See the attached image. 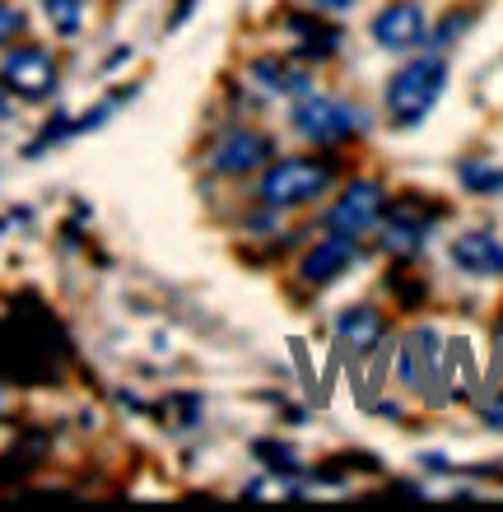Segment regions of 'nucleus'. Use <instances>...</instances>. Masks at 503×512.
Here are the masks:
<instances>
[{
  "label": "nucleus",
  "mask_w": 503,
  "mask_h": 512,
  "mask_svg": "<svg viewBox=\"0 0 503 512\" xmlns=\"http://www.w3.org/2000/svg\"><path fill=\"white\" fill-rule=\"evenodd\" d=\"M66 336L47 312H10L0 322V378L10 382H56L66 364Z\"/></svg>",
  "instance_id": "f257e3e1"
},
{
  "label": "nucleus",
  "mask_w": 503,
  "mask_h": 512,
  "mask_svg": "<svg viewBox=\"0 0 503 512\" xmlns=\"http://www.w3.org/2000/svg\"><path fill=\"white\" fill-rule=\"evenodd\" d=\"M443 89H448V61L438 52L406 61V66L387 80V117H392L396 131L420 126L424 117L434 112L438 98H443Z\"/></svg>",
  "instance_id": "f03ea898"
},
{
  "label": "nucleus",
  "mask_w": 503,
  "mask_h": 512,
  "mask_svg": "<svg viewBox=\"0 0 503 512\" xmlns=\"http://www.w3.org/2000/svg\"><path fill=\"white\" fill-rule=\"evenodd\" d=\"M331 182H336V163L299 154V159H275L261 173L257 196L266 210H299V205L322 201L331 191Z\"/></svg>",
  "instance_id": "7ed1b4c3"
},
{
  "label": "nucleus",
  "mask_w": 503,
  "mask_h": 512,
  "mask_svg": "<svg viewBox=\"0 0 503 512\" xmlns=\"http://www.w3.org/2000/svg\"><path fill=\"white\" fill-rule=\"evenodd\" d=\"M368 126V117L340 103V98H327V94H303L294 103V131L313 145H345L350 135H359Z\"/></svg>",
  "instance_id": "20e7f679"
},
{
  "label": "nucleus",
  "mask_w": 503,
  "mask_h": 512,
  "mask_svg": "<svg viewBox=\"0 0 503 512\" xmlns=\"http://www.w3.org/2000/svg\"><path fill=\"white\" fill-rule=\"evenodd\" d=\"M387 191L378 187V182H368V177H359V182H350V187L340 191V201L327 210V224L331 233H350V238H364L368 229H378L382 219H387Z\"/></svg>",
  "instance_id": "39448f33"
},
{
  "label": "nucleus",
  "mask_w": 503,
  "mask_h": 512,
  "mask_svg": "<svg viewBox=\"0 0 503 512\" xmlns=\"http://www.w3.org/2000/svg\"><path fill=\"white\" fill-rule=\"evenodd\" d=\"M0 84L10 89L14 98H24V103H47L56 94V61L47 47H14L5 56V66H0Z\"/></svg>",
  "instance_id": "423d86ee"
},
{
  "label": "nucleus",
  "mask_w": 503,
  "mask_h": 512,
  "mask_svg": "<svg viewBox=\"0 0 503 512\" xmlns=\"http://www.w3.org/2000/svg\"><path fill=\"white\" fill-rule=\"evenodd\" d=\"M275 154V140L266 131H257V126H233V131L219 135V145L210 149V168H215L219 177H243L252 173V168H261V163H271Z\"/></svg>",
  "instance_id": "0eeeda50"
},
{
  "label": "nucleus",
  "mask_w": 503,
  "mask_h": 512,
  "mask_svg": "<svg viewBox=\"0 0 503 512\" xmlns=\"http://www.w3.org/2000/svg\"><path fill=\"white\" fill-rule=\"evenodd\" d=\"M373 42L387 47V52H410V47H420L429 38V19L415 0H392L382 14H373V24H368Z\"/></svg>",
  "instance_id": "6e6552de"
},
{
  "label": "nucleus",
  "mask_w": 503,
  "mask_h": 512,
  "mask_svg": "<svg viewBox=\"0 0 503 512\" xmlns=\"http://www.w3.org/2000/svg\"><path fill=\"white\" fill-rule=\"evenodd\" d=\"M354 256H359V243H354L350 233H331V238H322V243H313L308 252H303L299 280L313 284V289H322V284L340 280V275L350 270Z\"/></svg>",
  "instance_id": "1a4fd4ad"
},
{
  "label": "nucleus",
  "mask_w": 503,
  "mask_h": 512,
  "mask_svg": "<svg viewBox=\"0 0 503 512\" xmlns=\"http://www.w3.org/2000/svg\"><path fill=\"white\" fill-rule=\"evenodd\" d=\"M448 256L462 275H476V280H499L503 275V243L494 233H462V238H452Z\"/></svg>",
  "instance_id": "9d476101"
},
{
  "label": "nucleus",
  "mask_w": 503,
  "mask_h": 512,
  "mask_svg": "<svg viewBox=\"0 0 503 512\" xmlns=\"http://www.w3.org/2000/svg\"><path fill=\"white\" fill-rule=\"evenodd\" d=\"M336 340L350 354H373L387 340V317L378 308H345L336 317Z\"/></svg>",
  "instance_id": "9b49d317"
},
{
  "label": "nucleus",
  "mask_w": 503,
  "mask_h": 512,
  "mask_svg": "<svg viewBox=\"0 0 503 512\" xmlns=\"http://www.w3.org/2000/svg\"><path fill=\"white\" fill-rule=\"evenodd\" d=\"M434 368H438V331L420 326V331H415V336H406V345H401L396 378H401V387H429Z\"/></svg>",
  "instance_id": "f8f14e48"
},
{
  "label": "nucleus",
  "mask_w": 503,
  "mask_h": 512,
  "mask_svg": "<svg viewBox=\"0 0 503 512\" xmlns=\"http://www.w3.org/2000/svg\"><path fill=\"white\" fill-rule=\"evenodd\" d=\"M289 33L299 38V47H294L299 61H331L340 47V28L327 24L322 14H289Z\"/></svg>",
  "instance_id": "ddd939ff"
},
{
  "label": "nucleus",
  "mask_w": 503,
  "mask_h": 512,
  "mask_svg": "<svg viewBox=\"0 0 503 512\" xmlns=\"http://www.w3.org/2000/svg\"><path fill=\"white\" fill-rule=\"evenodd\" d=\"M47 443H52V438H47V433H42V429L24 433V438H19V443H14L10 452L0 457V489L19 485V480H24V475L33 471V466H38L42 457H47Z\"/></svg>",
  "instance_id": "4468645a"
},
{
  "label": "nucleus",
  "mask_w": 503,
  "mask_h": 512,
  "mask_svg": "<svg viewBox=\"0 0 503 512\" xmlns=\"http://www.w3.org/2000/svg\"><path fill=\"white\" fill-rule=\"evenodd\" d=\"M252 75H257L271 94H285V98H303L313 94V80H308V70L289 66V61H275V56H261V61H252Z\"/></svg>",
  "instance_id": "2eb2a0df"
},
{
  "label": "nucleus",
  "mask_w": 503,
  "mask_h": 512,
  "mask_svg": "<svg viewBox=\"0 0 503 512\" xmlns=\"http://www.w3.org/2000/svg\"><path fill=\"white\" fill-rule=\"evenodd\" d=\"M457 182H462L466 191H476V196H494V191H503V168L466 159V163H457Z\"/></svg>",
  "instance_id": "dca6fc26"
},
{
  "label": "nucleus",
  "mask_w": 503,
  "mask_h": 512,
  "mask_svg": "<svg viewBox=\"0 0 503 512\" xmlns=\"http://www.w3.org/2000/svg\"><path fill=\"white\" fill-rule=\"evenodd\" d=\"M252 457L266 461L275 475H299V457H294V447L280 443V438H257V443H252Z\"/></svg>",
  "instance_id": "f3484780"
},
{
  "label": "nucleus",
  "mask_w": 503,
  "mask_h": 512,
  "mask_svg": "<svg viewBox=\"0 0 503 512\" xmlns=\"http://www.w3.org/2000/svg\"><path fill=\"white\" fill-rule=\"evenodd\" d=\"M42 14L52 19L61 38H75L84 28V0H42Z\"/></svg>",
  "instance_id": "a211bd4d"
},
{
  "label": "nucleus",
  "mask_w": 503,
  "mask_h": 512,
  "mask_svg": "<svg viewBox=\"0 0 503 512\" xmlns=\"http://www.w3.org/2000/svg\"><path fill=\"white\" fill-rule=\"evenodd\" d=\"M387 289H392V294L401 298V308H420V303H424V284L415 280V275H406L401 266H396L392 275H387Z\"/></svg>",
  "instance_id": "6ab92c4d"
},
{
  "label": "nucleus",
  "mask_w": 503,
  "mask_h": 512,
  "mask_svg": "<svg viewBox=\"0 0 503 512\" xmlns=\"http://www.w3.org/2000/svg\"><path fill=\"white\" fill-rule=\"evenodd\" d=\"M70 135H75V117H70V112H56L52 122H47V131H42L38 140L24 149V154H42L47 145H56V140H70Z\"/></svg>",
  "instance_id": "aec40b11"
},
{
  "label": "nucleus",
  "mask_w": 503,
  "mask_h": 512,
  "mask_svg": "<svg viewBox=\"0 0 503 512\" xmlns=\"http://www.w3.org/2000/svg\"><path fill=\"white\" fill-rule=\"evenodd\" d=\"M471 19H476V14H471V10H452L448 19H443V24L434 28V38H429V42H434V47H448L452 38H462L466 28H471Z\"/></svg>",
  "instance_id": "412c9836"
},
{
  "label": "nucleus",
  "mask_w": 503,
  "mask_h": 512,
  "mask_svg": "<svg viewBox=\"0 0 503 512\" xmlns=\"http://www.w3.org/2000/svg\"><path fill=\"white\" fill-rule=\"evenodd\" d=\"M24 24H28V19L14 10V5H0V47L19 38V33H24Z\"/></svg>",
  "instance_id": "4be33fe9"
},
{
  "label": "nucleus",
  "mask_w": 503,
  "mask_h": 512,
  "mask_svg": "<svg viewBox=\"0 0 503 512\" xmlns=\"http://www.w3.org/2000/svg\"><path fill=\"white\" fill-rule=\"evenodd\" d=\"M480 424H485V429H494V433H503V391H494L490 401L480 405Z\"/></svg>",
  "instance_id": "5701e85b"
},
{
  "label": "nucleus",
  "mask_w": 503,
  "mask_h": 512,
  "mask_svg": "<svg viewBox=\"0 0 503 512\" xmlns=\"http://www.w3.org/2000/svg\"><path fill=\"white\" fill-rule=\"evenodd\" d=\"M429 471H448V457H438V452H429V457H420Z\"/></svg>",
  "instance_id": "b1692460"
},
{
  "label": "nucleus",
  "mask_w": 503,
  "mask_h": 512,
  "mask_svg": "<svg viewBox=\"0 0 503 512\" xmlns=\"http://www.w3.org/2000/svg\"><path fill=\"white\" fill-rule=\"evenodd\" d=\"M0 117H10V94L0 89Z\"/></svg>",
  "instance_id": "393cba45"
},
{
  "label": "nucleus",
  "mask_w": 503,
  "mask_h": 512,
  "mask_svg": "<svg viewBox=\"0 0 503 512\" xmlns=\"http://www.w3.org/2000/svg\"><path fill=\"white\" fill-rule=\"evenodd\" d=\"M317 5H327V10H345L350 0H317Z\"/></svg>",
  "instance_id": "a878e982"
}]
</instances>
